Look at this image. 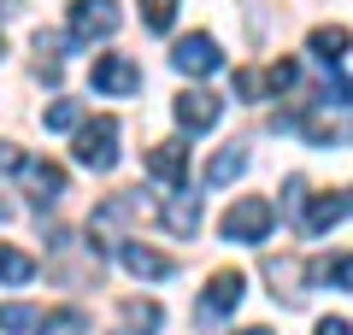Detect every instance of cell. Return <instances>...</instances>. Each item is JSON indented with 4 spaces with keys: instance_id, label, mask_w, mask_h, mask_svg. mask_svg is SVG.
Listing matches in <instances>:
<instances>
[{
    "instance_id": "cell-1",
    "label": "cell",
    "mask_w": 353,
    "mask_h": 335,
    "mask_svg": "<svg viewBox=\"0 0 353 335\" xmlns=\"http://www.w3.org/2000/svg\"><path fill=\"white\" fill-rule=\"evenodd\" d=\"M77 165H88V171L118 165V118H83L77 124Z\"/></svg>"
},
{
    "instance_id": "cell-2",
    "label": "cell",
    "mask_w": 353,
    "mask_h": 335,
    "mask_svg": "<svg viewBox=\"0 0 353 335\" xmlns=\"http://www.w3.org/2000/svg\"><path fill=\"white\" fill-rule=\"evenodd\" d=\"M271 223H277V206L259 200V194H248V200H236V206L224 212V241H265Z\"/></svg>"
},
{
    "instance_id": "cell-3",
    "label": "cell",
    "mask_w": 353,
    "mask_h": 335,
    "mask_svg": "<svg viewBox=\"0 0 353 335\" xmlns=\"http://www.w3.org/2000/svg\"><path fill=\"white\" fill-rule=\"evenodd\" d=\"M118 0H71V41H101L118 30Z\"/></svg>"
},
{
    "instance_id": "cell-4",
    "label": "cell",
    "mask_w": 353,
    "mask_h": 335,
    "mask_svg": "<svg viewBox=\"0 0 353 335\" xmlns=\"http://www.w3.org/2000/svg\"><path fill=\"white\" fill-rule=\"evenodd\" d=\"M94 88L101 94H136L141 88V65L136 59H124V53H94Z\"/></svg>"
},
{
    "instance_id": "cell-5",
    "label": "cell",
    "mask_w": 353,
    "mask_h": 335,
    "mask_svg": "<svg viewBox=\"0 0 353 335\" xmlns=\"http://www.w3.org/2000/svg\"><path fill=\"white\" fill-rule=\"evenodd\" d=\"M171 65H176L183 77H212L218 65H224V53H218V41L201 30V36H183V41L171 48Z\"/></svg>"
},
{
    "instance_id": "cell-6",
    "label": "cell",
    "mask_w": 353,
    "mask_h": 335,
    "mask_svg": "<svg viewBox=\"0 0 353 335\" xmlns=\"http://www.w3.org/2000/svg\"><path fill=\"white\" fill-rule=\"evenodd\" d=\"M218 118H224V100L218 94H206V88H183V94H176V124L189 130V136L212 130Z\"/></svg>"
},
{
    "instance_id": "cell-7",
    "label": "cell",
    "mask_w": 353,
    "mask_h": 335,
    "mask_svg": "<svg viewBox=\"0 0 353 335\" xmlns=\"http://www.w3.org/2000/svg\"><path fill=\"white\" fill-rule=\"evenodd\" d=\"M18 176H24V194L30 206H53V200L65 194V171L48 159H18Z\"/></svg>"
},
{
    "instance_id": "cell-8",
    "label": "cell",
    "mask_w": 353,
    "mask_h": 335,
    "mask_svg": "<svg viewBox=\"0 0 353 335\" xmlns=\"http://www.w3.org/2000/svg\"><path fill=\"white\" fill-rule=\"evenodd\" d=\"M241 294H248V276L224 265V271H212V283H206L201 312H206V318H218V312H236V306H241Z\"/></svg>"
},
{
    "instance_id": "cell-9",
    "label": "cell",
    "mask_w": 353,
    "mask_h": 335,
    "mask_svg": "<svg viewBox=\"0 0 353 335\" xmlns=\"http://www.w3.org/2000/svg\"><path fill=\"white\" fill-rule=\"evenodd\" d=\"M159 218H165V230H171L176 241H189L194 230H201V194H189V188H176V194H165Z\"/></svg>"
},
{
    "instance_id": "cell-10",
    "label": "cell",
    "mask_w": 353,
    "mask_h": 335,
    "mask_svg": "<svg viewBox=\"0 0 353 335\" xmlns=\"http://www.w3.org/2000/svg\"><path fill=\"white\" fill-rule=\"evenodd\" d=\"M148 171L159 176L165 188H176L183 176H189V148H183V141H159V148L148 153Z\"/></svg>"
},
{
    "instance_id": "cell-11",
    "label": "cell",
    "mask_w": 353,
    "mask_h": 335,
    "mask_svg": "<svg viewBox=\"0 0 353 335\" xmlns=\"http://www.w3.org/2000/svg\"><path fill=\"white\" fill-rule=\"evenodd\" d=\"M118 259H124L130 276H148V283H159V276H171V259L153 247H141V241H118Z\"/></svg>"
},
{
    "instance_id": "cell-12",
    "label": "cell",
    "mask_w": 353,
    "mask_h": 335,
    "mask_svg": "<svg viewBox=\"0 0 353 335\" xmlns=\"http://www.w3.org/2000/svg\"><path fill=\"white\" fill-rule=\"evenodd\" d=\"M312 53L324 65H336V77H341V71H347V30H341V24H318L312 30Z\"/></svg>"
},
{
    "instance_id": "cell-13",
    "label": "cell",
    "mask_w": 353,
    "mask_h": 335,
    "mask_svg": "<svg viewBox=\"0 0 353 335\" xmlns=\"http://www.w3.org/2000/svg\"><path fill=\"white\" fill-rule=\"evenodd\" d=\"M341 218H347V188H330V194L312 200V212H306V230H312V236H324L330 223H341Z\"/></svg>"
},
{
    "instance_id": "cell-14",
    "label": "cell",
    "mask_w": 353,
    "mask_h": 335,
    "mask_svg": "<svg viewBox=\"0 0 353 335\" xmlns=\"http://www.w3.org/2000/svg\"><path fill=\"white\" fill-rule=\"evenodd\" d=\"M241 171H248V148H218V153H212V165H206V183L224 188V183H236Z\"/></svg>"
},
{
    "instance_id": "cell-15",
    "label": "cell",
    "mask_w": 353,
    "mask_h": 335,
    "mask_svg": "<svg viewBox=\"0 0 353 335\" xmlns=\"http://www.w3.org/2000/svg\"><path fill=\"white\" fill-rule=\"evenodd\" d=\"M30 276H36V259L24 247H6L0 241V283H30Z\"/></svg>"
},
{
    "instance_id": "cell-16",
    "label": "cell",
    "mask_w": 353,
    "mask_h": 335,
    "mask_svg": "<svg viewBox=\"0 0 353 335\" xmlns=\"http://www.w3.org/2000/svg\"><path fill=\"white\" fill-rule=\"evenodd\" d=\"M41 318H48V312H36V306H0V329L6 335H36Z\"/></svg>"
},
{
    "instance_id": "cell-17",
    "label": "cell",
    "mask_w": 353,
    "mask_h": 335,
    "mask_svg": "<svg viewBox=\"0 0 353 335\" xmlns=\"http://www.w3.org/2000/svg\"><path fill=\"white\" fill-rule=\"evenodd\" d=\"M265 276H271V283H277V300L283 294H301V265H294V259H265Z\"/></svg>"
},
{
    "instance_id": "cell-18",
    "label": "cell",
    "mask_w": 353,
    "mask_h": 335,
    "mask_svg": "<svg viewBox=\"0 0 353 335\" xmlns=\"http://www.w3.org/2000/svg\"><path fill=\"white\" fill-rule=\"evenodd\" d=\"M124 323L148 335V329H159V323H165V312L153 306V300H124Z\"/></svg>"
},
{
    "instance_id": "cell-19",
    "label": "cell",
    "mask_w": 353,
    "mask_h": 335,
    "mask_svg": "<svg viewBox=\"0 0 353 335\" xmlns=\"http://www.w3.org/2000/svg\"><path fill=\"white\" fill-rule=\"evenodd\" d=\"M312 283L347 288V253H336V259H318V265H312Z\"/></svg>"
},
{
    "instance_id": "cell-20",
    "label": "cell",
    "mask_w": 353,
    "mask_h": 335,
    "mask_svg": "<svg viewBox=\"0 0 353 335\" xmlns=\"http://www.w3.org/2000/svg\"><path fill=\"white\" fill-rule=\"evenodd\" d=\"M176 18V0H141V24L148 30H171Z\"/></svg>"
},
{
    "instance_id": "cell-21",
    "label": "cell",
    "mask_w": 353,
    "mask_h": 335,
    "mask_svg": "<svg viewBox=\"0 0 353 335\" xmlns=\"http://www.w3.org/2000/svg\"><path fill=\"white\" fill-rule=\"evenodd\" d=\"M83 124V106H77V100H53L48 106V130H77Z\"/></svg>"
},
{
    "instance_id": "cell-22",
    "label": "cell",
    "mask_w": 353,
    "mask_h": 335,
    "mask_svg": "<svg viewBox=\"0 0 353 335\" xmlns=\"http://www.w3.org/2000/svg\"><path fill=\"white\" fill-rule=\"evenodd\" d=\"M265 83L277 88V94H289V88L301 83V65H294V59H277V65H271V71H265Z\"/></svg>"
},
{
    "instance_id": "cell-23",
    "label": "cell",
    "mask_w": 353,
    "mask_h": 335,
    "mask_svg": "<svg viewBox=\"0 0 353 335\" xmlns=\"http://www.w3.org/2000/svg\"><path fill=\"white\" fill-rule=\"evenodd\" d=\"M236 88H241V94H248V100H259V88H265V83H259V77H253V71H236Z\"/></svg>"
},
{
    "instance_id": "cell-24",
    "label": "cell",
    "mask_w": 353,
    "mask_h": 335,
    "mask_svg": "<svg viewBox=\"0 0 353 335\" xmlns=\"http://www.w3.org/2000/svg\"><path fill=\"white\" fill-rule=\"evenodd\" d=\"M318 335H347V318H324V323H318Z\"/></svg>"
},
{
    "instance_id": "cell-25",
    "label": "cell",
    "mask_w": 353,
    "mask_h": 335,
    "mask_svg": "<svg viewBox=\"0 0 353 335\" xmlns=\"http://www.w3.org/2000/svg\"><path fill=\"white\" fill-rule=\"evenodd\" d=\"M6 165H18V153L6 148V141H0V171H6Z\"/></svg>"
},
{
    "instance_id": "cell-26",
    "label": "cell",
    "mask_w": 353,
    "mask_h": 335,
    "mask_svg": "<svg viewBox=\"0 0 353 335\" xmlns=\"http://www.w3.org/2000/svg\"><path fill=\"white\" fill-rule=\"evenodd\" d=\"M241 335H271V329H265V323H253V329H241Z\"/></svg>"
}]
</instances>
